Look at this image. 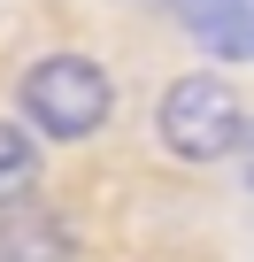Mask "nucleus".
I'll use <instances>...</instances> for the list:
<instances>
[{
	"label": "nucleus",
	"mask_w": 254,
	"mask_h": 262,
	"mask_svg": "<svg viewBox=\"0 0 254 262\" xmlns=\"http://www.w3.org/2000/svg\"><path fill=\"white\" fill-rule=\"evenodd\" d=\"M77 224L54 201H24L0 216V262H77Z\"/></svg>",
	"instance_id": "7ed1b4c3"
},
{
	"label": "nucleus",
	"mask_w": 254,
	"mask_h": 262,
	"mask_svg": "<svg viewBox=\"0 0 254 262\" xmlns=\"http://www.w3.org/2000/svg\"><path fill=\"white\" fill-rule=\"evenodd\" d=\"M246 123L254 116L239 108V93H231L223 70H185L154 100V147L177 155V162H223V155H239Z\"/></svg>",
	"instance_id": "f03ea898"
},
{
	"label": "nucleus",
	"mask_w": 254,
	"mask_h": 262,
	"mask_svg": "<svg viewBox=\"0 0 254 262\" xmlns=\"http://www.w3.org/2000/svg\"><path fill=\"white\" fill-rule=\"evenodd\" d=\"M39 131L24 123V116H0V216L8 208H24V201H39Z\"/></svg>",
	"instance_id": "39448f33"
},
{
	"label": "nucleus",
	"mask_w": 254,
	"mask_h": 262,
	"mask_svg": "<svg viewBox=\"0 0 254 262\" xmlns=\"http://www.w3.org/2000/svg\"><path fill=\"white\" fill-rule=\"evenodd\" d=\"M185 31L223 70H246L254 62V0H185Z\"/></svg>",
	"instance_id": "20e7f679"
},
{
	"label": "nucleus",
	"mask_w": 254,
	"mask_h": 262,
	"mask_svg": "<svg viewBox=\"0 0 254 262\" xmlns=\"http://www.w3.org/2000/svg\"><path fill=\"white\" fill-rule=\"evenodd\" d=\"M16 116L39 131V139H54V147H85L116 116V70L100 54H77V47L39 54L16 77Z\"/></svg>",
	"instance_id": "f257e3e1"
},
{
	"label": "nucleus",
	"mask_w": 254,
	"mask_h": 262,
	"mask_svg": "<svg viewBox=\"0 0 254 262\" xmlns=\"http://www.w3.org/2000/svg\"><path fill=\"white\" fill-rule=\"evenodd\" d=\"M239 170H246V185H254V123H246V139H239Z\"/></svg>",
	"instance_id": "423d86ee"
}]
</instances>
